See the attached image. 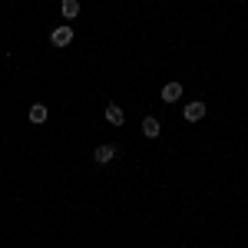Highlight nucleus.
Here are the masks:
<instances>
[{"label":"nucleus","mask_w":248,"mask_h":248,"mask_svg":"<svg viewBox=\"0 0 248 248\" xmlns=\"http://www.w3.org/2000/svg\"><path fill=\"white\" fill-rule=\"evenodd\" d=\"M179 96H182V86H179V83H166V86H162V99H166V103H175Z\"/></svg>","instance_id":"obj_5"},{"label":"nucleus","mask_w":248,"mask_h":248,"mask_svg":"<svg viewBox=\"0 0 248 248\" xmlns=\"http://www.w3.org/2000/svg\"><path fill=\"white\" fill-rule=\"evenodd\" d=\"M77 14H79V0H63V17L73 20Z\"/></svg>","instance_id":"obj_8"},{"label":"nucleus","mask_w":248,"mask_h":248,"mask_svg":"<svg viewBox=\"0 0 248 248\" xmlns=\"http://www.w3.org/2000/svg\"><path fill=\"white\" fill-rule=\"evenodd\" d=\"M106 119H109L113 126H123V119H126V113H123V109H119L116 103H109V106H106Z\"/></svg>","instance_id":"obj_6"},{"label":"nucleus","mask_w":248,"mask_h":248,"mask_svg":"<svg viewBox=\"0 0 248 248\" xmlns=\"http://www.w3.org/2000/svg\"><path fill=\"white\" fill-rule=\"evenodd\" d=\"M50 43H53V46H66V43H73V30H70V27H57V30L50 33Z\"/></svg>","instance_id":"obj_1"},{"label":"nucleus","mask_w":248,"mask_h":248,"mask_svg":"<svg viewBox=\"0 0 248 248\" xmlns=\"http://www.w3.org/2000/svg\"><path fill=\"white\" fill-rule=\"evenodd\" d=\"M159 129H162V126H159V119H155V116H146V119H142V133L149 136V139H155Z\"/></svg>","instance_id":"obj_4"},{"label":"nucleus","mask_w":248,"mask_h":248,"mask_svg":"<svg viewBox=\"0 0 248 248\" xmlns=\"http://www.w3.org/2000/svg\"><path fill=\"white\" fill-rule=\"evenodd\" d=\"M30 123H46V106H30Z\"/></svg>","instance_id":"obj_7"},{"label":"nucleus","mask_w":248,"mask_h":248,"mask_svg":"<svg viewBox=\"0 0 248 248\" xmlns=\"http://www.w3.org/2000/svg\"><path fill=\"white\" fill-rule=\"evenodd\" d=\"M93 159L99 162V166H106V162H113V159H116V146H109V142H106V146H99V149L93 153Z\"/></svg>","instance_id":"obj_2"},{"label":"nucleus","mask_w":248,"mask_h":248,"mask_svg":"<svg viewBox=\"0 0 248 248\" xmlns=\"http://www.w3.org/2000/svg\"><path fill=\"white\" fill-rule=\"evenodd\" d=\"M202 116H205V103H199V99H195V103L186 106V119H189V123H199Z\"/></svg>","instance_id":"obj_3"}]
</instances>
